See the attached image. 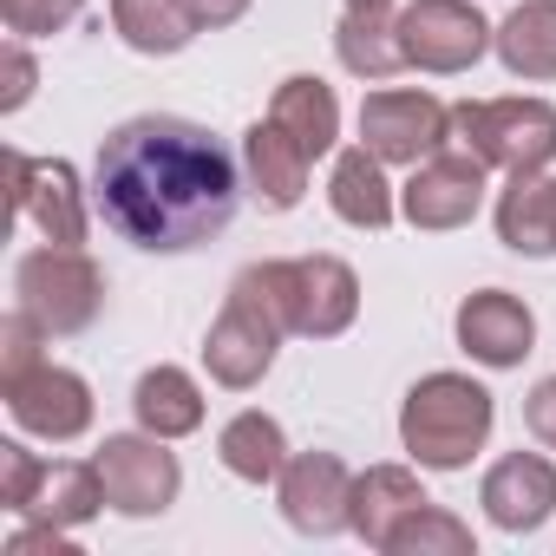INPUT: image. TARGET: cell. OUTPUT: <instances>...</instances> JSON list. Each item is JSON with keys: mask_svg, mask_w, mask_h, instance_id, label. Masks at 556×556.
Returning <instances> with one entry per match:
<instances>
[{"mask_svg": "<svg viewBox=\"0 0 556 556\" xmlns=\"http://www.w3.org/2000/svg\"><path fill=\"white\" fill-rule=\"evenodd\" d=\"M8 170H14V216H27L60 249H86L92 210H86L79 170L66 157H27V151H8Z\"/></svg>", "mask_w": 556, "mask_h": 556, "instance_id": "10", "label": "cell"}, {"mask_svg": "<svg viewBox=\"0 0 556 556\" xmlns=\"http://www.w3.org/2000/svg\"><path fill=\"white\" fill-rule=\"evenodd\" d=\"M387 556H478V536H471V523H465V517H452L445 504H432V497H426L413 517H400V523H393Z\"/></svg>", "mask_w": 556, "mask_h": 556, "instance_id": "27", "label": "cell"}, {"mask_svg": "<svg viewBox=\"0 0 556 556\" xmlns=\"http://www.w3.org/2000/svg\"><path fill=\"white\" fill-rule=\"evenodd\" d=\"M510 79H556V0H523L491 34Z\"/></svg>", "mask_w": 556, "mask_h": 556, "instance_id": "24", "label": "cell"}, {"mask_svg": "<svg viewBox=\"0 0 556 556\" xmlns=\"http://www.w3.org/2000/svg\"><path fill=\"white\" fill-rule=\"evenodd\" d=\"M289 341V289H282V262H249L236 282H229V302L223 315L210 321L203 334V367L216 387L229 393H249L268 367H275V348Z\"/></svg>", "mask_w": 556, "mask_h": 556, "instance_id": "2", "label": "cell"}, {"mask_svg": "<svg viewBox=\"0 0 556 556\" xmlns=\"http://www.w3.org/2000/svg\"><path fill=\"white\" fill-rule=\"evenodd\" d=\"M275 497H282V517L302 536H341L354 530V471L334 452H295L275 478Z\"/></svg>", "mask_w": 556, "mask_h": 556, "instance_id": "12", "label": "cell"}, {"mask_svg": "<svg viewBox=\"0 0 556 556\" xmlns=\"http://www.w3.org/2000/svg\"><path fill=\"white\" fill-rule=\"evenodd\" d=\"M8 549H14V556H27V549H53V556H66V549H73V530H60V523H40V517H34L27 530H14V536H8Z\"/></svg>", "mask_w": 556, "mask_h": 556, "instance_id": "34", "label": "cell"}, {"mask_svg": "<svg viewBox=\"0 0 556 556\" xmlns=\"http://www.w3.org/2000/svg\"><path fill=\"white\" fill-rule=\"evenodd\" d=\"M268 118L282 125L308 157H328V151H334V138H341V99H334V86H328V79H315V73H295V79L275 86Z\"/></svg>", "mask_w": 556, "mask_h": 556, "instance_id": "19", "label": "cell"}, {"mask_svg": "<svg viewBox=\"0 0 556 556\" xmlns=\"http://www.w3.org/2000/svg\"><path fill=\"white\" fill-rule=\"evenodd\" d=\"M131 413H138V426L157 432V439H190V432L203 426V387H197L184 367H151V374H138V387H131Z\"/></svg>", "mask_w": 556, "mask_h": 556, "instance_id": "22", "label": "cell"}, {"mask_svg": "<svg viewBox=\"0 0 556 556\" xmlns=\"http://www.w3.org/2000/svg\"><path fill=\"white\" fill-rule=\"evenodd\" d=\"M105 510V484H99V465L86 458H53L47 471H40V491L27 497V510L21 517H40V523H60V530H79V523H92Z\"/></svg>", "mask_w": 556, "mask_h": 556, "instance_id": "23", "label": "cell"}, {"mask_svg": "<svg viewBox=\"0 0 556 556\" xmlns=\"http://www.w3.org/2000/svg\"><path fill=\"white\" fill-rule=\"evenodd\" d=\"M34 86H40V73H34L27 47L14 40V47H8V92H0V112H21V105L34 99Z\"/></svg>", "mask_w": 556, "mask_h": 556, "instance_id": "33", "label": "cell"}, {"mask_svg": "<svg viewBox=\"0 0 556 556\" xmlns=\"http://www.w3.org/2000/svg\"><path fill=\"white\" fill-rule=\"evenodd\" d=\"M282 289H289V334H302V341H334L361 315V275L341 255L282 262Z\"/></svg>", "mask_w": 556, "mask_h": 556, "instance_id": "11", "label": "cell"}, {"mask_svg": "<svg viewBox=\"0 0 556 556\" xmlns=\"http://www.w3.org/2000/svg\"><path fill=\"white\" fill-rule=\"evenodd\" d=\"M478 504H484V517H491L497 530L530 536V530H543L549 510H556V465H549L543 452H504V458L484 471Z\"/></svg>", "mask_w": 556, "mask_h": 556, "instance_id": "15", "label": "cell"}, {"mask_svg": "<svg viewBox=\"0 0 556 556\" xmlns=\"http://www.w3.org/2000/svg\"><path fill=\"white\" fill-rule=\"evenodd\" d=\"M497 242L517 255H556V197L549 177H510L497 197Z\"/></svg>", "mask_w": 556, "mask_h": 556, "instance_id": "25", "label": "cell"}, {"mask_svg": "<svg viewBox=\"0 0 556 556\" xmlns=\"http://www.w3.org/2000/svg\"><path fill=\"white\" fill-rule=\"evenodd\" d=\"M170 439H157V432H112L99 452H92V465H99V484H105V504L118 510V517H164L170 504H177V491H184V465H177V452H164Z\"/></svg>", "mask_w": 556, "mask_h": 556, "instance_id": "6", "label": "cell"}, {"mask_svg": "<svg viewBox=\"0 0 556 556\" xmlns=\"http://www.w3.org/2000/svg\"><path fill=\"white\" fill-rule=\"evenodd\" d=\"M40 471H47V458H34L21 439L0 445V504H8L14 517H21V510H27V497L40 491Z\"/></svg>", "mask_w": 556, "mask_h": 556, "instance_id": "30", "label": "cell"}, {"mask_svg": "<svg viewBox=\"0 0 556 556\" xmlns=\"http://www.w3.org/2000/svg\"><path fill=\"white\" fill-rule=\"evenodd\" d=\"M79 8H86V0H0V21H8L14 40H47L60 27H73Z\"/></svg>", "mask_w": 556, "mask_h": 556, "instance_id": "29", "label": "cell"}, {"mask_svg": "<svg viewBox=\"0 0 556 556\" xmlns=\"http://www.w3.org/2000/svg\"><path fill=\"white\" fill-rule=\"evenodd\" d=\"M452 144L491 170L536 177L556 164V105L549 99H465L452 105Z\"/></svg>", "mask_w": 556, "mask_h": 556, "instance_id": "4", "label": "cell"}, {"mask_svg": "<svg viewBox=\"0 0 556 556\" xmlns=\"http://www.w3.org/2000/svg\"><path fill=\"white\" fill-rule=\"evenodd\" d=\"M40 341H53V334H47L27 308H14L8 321H0V393H8L14 380H27V374L47 361V354H40Z\"/></svg>", "mask_w": 556, "mask_h": 556, "instance_id": "28", "label": "cell"}, {"mask_svg": "<svg viewBox=\"0 0 556 556\" xmlns=\"http://www.w3.org/2000/svg\"><path fill=\"white\" fill-rule=\"evenodd\" d=\"M484 157H471L465 144H445V151H432L426 164H413V177L400 184V216L413 223V229H465L478 210H484Z\"/></svg>", "mask_w": 556, "mask_h": 556, "instance_id": "9", "label": "cell"}, {"mask_svg": "<svg viewBox=\"0 0 556 556\" xmlns=\"http://www.w3.org/2000/svg\"><path fill=\"white\" fill-rule=\"evenodd\" d=\"M0 400H8V413H14L21 432H34V439H47V445H73V439L92 432V387H86L73 367L40 361L27 380H14Z\"/></svg>", "mask_w": 556, "mask_h": 556, "instance_id": "13", "label": "cell"}, {"mask_svg": "<svg viewBox=\"0 0 556 556\" xmlns=\"http://www.w3.org/2000/svg\"><path fill=\"white\" fill-rule=\"evenodd\" d=\"M361 144L380 164H426L452 144V105H439L419 86H387L361 99Z\"/></svg>", "mask_w": 556, "mask_h": 556, "instance_id": "7", "label": "cell"}, {"mask_svg": "<svg viewBox=\"0 0 556 556\" xmlns=\"http://www.w3.org/2000/svg\"><path fill=\"white\" fill-rule=\"evenodd\" d=\"M308 151L275 125V118H255L242 131V177H249V197L262 210H295L302 190H308Z\"/></svg>", "mask_w": 556, "mask_h": 556, "instance_id": "16", "label": "cell"}, {"mask_svg": "<svg viewBox=\"0 0 556 556\" xmlns=\"http://www.w3.org/2000/svg\"><path fill=\"white\" fill-rule=\"evenodd\" d=\"M400 53L413 73H471L491 53V21L471 0H406L400 8Z\"/></svg>", "mask_w": 556, "mask_h": 556, "instance_id": "8", "label": "cell"}, {"mask_svg": "<svg viewBox=\"0 0 556 556\" xmlns=\"http://www.w3.org/2000/svg\"><path fill=\"white\" fill-rule=\"evenodd\" d=\"M112 27L131 53L144 60H170L197 40L190 14H184V0H112Z\"/></svg>", "mask_w": 556, "mask_h": 556, "instance_id": "26", "label": "cell"}, {"mask_svg": "<svg viewBox=\"0 0 556 556\" xmlns=\"http://www.w3.org/2000/svg\"><path fill=\"white\" fill-rule=\"evenodd\" d=\"M14 308H27L47 334H86L105 308V268L86 249H27L14 262Z\"/></svg>", "mask_w": 556, "mask_h": 556, "instance_id": "5", "label": "cell"}, {"mask_svg": "<svg viewBox=\"0 0 556 556\" xmlns=\"http://www.w3.org/2000/svg\"><path fill=\"white\" fill-rule=\"evenodd\" d=\"M328 203H334V216H341L348 229H387V223L400 216V190L387 184V164H380L367 144H354V151L334 157Z\"/></svg>", "mask_w": 556, "mask_h": 556, "instance_id": "17", "label": "cell"}, {"mask_svg": "<svg viewBox=\"0 0 556 556\" xmlns=\"http://www.w3.org/2000/svg\"><path fill=\"white\" fill-rule=\"evenodd\" d=\"M249 8H255V0H184V14H190L197 34H223V27H236Z\"/></svg>", "mask_w": 556, "mask_h": 556, "instance_id": "32", "label": "cell"}, {"mask_svg": "<svg viewBox=\"0 0 556 556\" xmlns=\"http://www.w3.org/2000/svg\"><path fill=\"white\" fill-rule=\"evenodd\" d=\"M348 8H361V0H348Z\"/></svg>", "mask_w": 556, "mask_h": 556, "instance_id": "36", "label": "cell"}, {"mask_svg": "<svg viewBox=\"0 0 556 556\" xmlns=\"http://www.w3.org/2000/svg\"><path fill=\"white\" fill-rule=\"evenodd\" d=\"M491 393L471 374H426L400 400V445L419 471H465L491 439Z\"/></svg>", "mask_w": 556, "mask_h": 556, "instance_id": "3", "label": "cell"}, {"mask_svg": "<svg viewBox=\"0 0 556 556\" xmlns=\"http://www.w3.org/2000/svg\"><path fill=\"white\" fill-rule=\"evenodd\" d=\"M216 458H223V471L242 478V484H275L295 452H289L282 419H268V413L249 406V413H236V419L216 432Z\"/></svg>", "mask_w": 556, "mask_h": 556, "instance_id": "21", "label": "cell"}, {"mask_svg": "<svg viewBox=\"0 0 556 556\" xmlns=\"http://www.w3.org/2000/svg\"><path fill=\"white\" fill-rule=\"evenodd\" d=\"M549 197H556V177H549Z\"/></svg>", "mask_w": 556, "mask_h": 556, "instance_id": "35", "label": "cell"}, {"mask_svg": "<svg viewBox=\"0 0 556 556\" xmlns=\"http://www.w3.org/2000/svg\"><path fill=\"white\" fill-rule=\"evenodd\" d=\"M523 426H530V439H536V445H549V452H556V374L530 387V400H523Z\"/></svg>", "mask_w": 556, "mask_h": 556, "instance_id": "31", "label": "cell"}, {"mask_svg": "<svg viewBox=\"0 0 556 556\" xmlns=\"http://www.w3.org/2000/svg\"><path fill=\"white\" fill-rule=\"evenodd\" d=\"M419 504H426V484H419L406 465H367V471L354 478V536H361L367 549H387L393 523L413 517Z\"/></svg>", "mask_w": 556, "mask_h": 556, "instance_id": "20", "label": "cell"}, {"mask_svg": "<svg viewBox=\"0 0 556 556\" xmlns=\"http://www.w3.org/2000/svg\"><path fill=\"white\" fill-rule=\"evenodd\" d=\"M236 197L242 170L229 144L197 118H125L92 157V210L105 216V229L151 255H184L223 236L236 223Z\"/></svg>", "mask_w": 556, "mask_h": 556, "instance_id": "1", "label": "cell"}, {"mask_svg": "<svg viewBox=\"0 0 556 556\" xmlns=\"http://www.w3.org/2000/svg\"><path fill=\"white\" fill-rule=\"evenodd\" d=\"M334 53H341V66L354 79H393L406 66L393 0H361V8H348L341 14V34H334Z\"/></svg>", "mask_w": 556, "mask_h": 556, "instance_id": "18", "label": "cell"}, {"mask_svg": "<svg viewBox=\"0 0 556 556\" xmlns=\"http://www.w3.org/2000/svg\"><path fill=\"white\" fill-rule=\"evenodd\" d=\"M452 334H458V348H465L478 367L504 374V367H523V354L536 348V315H530L510 289H478V295L458 302Z\"/></svg>", "mask_w": 556, "mask_h": 556, "instance_id": "14", "label": "cell"}]
</instances>
